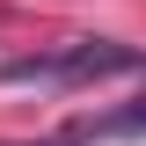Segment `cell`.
<instances>
[{
	"instance_id": "obj_2",
	"label": "cell",
	"mask_w": 146,
	"mask_h": 146,
	"mask_svg": "<svg viewBox=\"0 0 146 146\" xmlns=\"http://www.w3.org/2000/svg\"><path fill=\"white\" fill-rule=\"evenodd\" d=\"M73 139H95V146L146 139V88L131 95V102H117V110H95V117H80V124H73Z\"/></svg>"
},
{
	"instance_id": "obj_1",
	"label": "cell",
	"mask_w": 146,
	"mask_h": 146,
	"mask_svg": "<svg viewBox=\"0 0 146 146\" xmlns=\"http://www.w3.org/2000/svg\"><path fill=\"white\" fill-rule=\"evenodd\" d=\"M146 58L131 44H110V36H80L66 51H36V58H7L0 80L7 88H88V80H117V73H139Z\"/></svg>"
}]
</instances>
